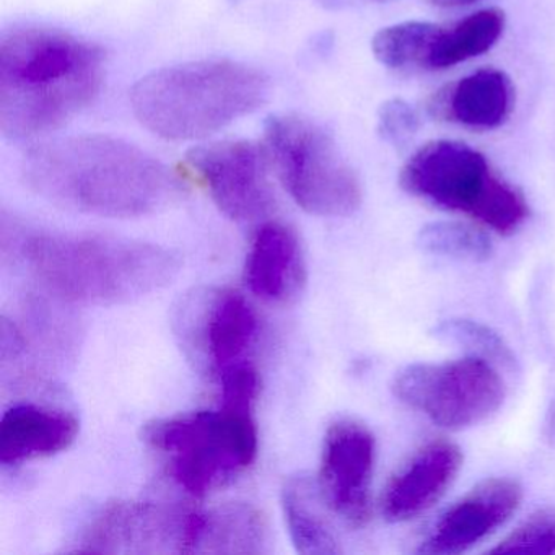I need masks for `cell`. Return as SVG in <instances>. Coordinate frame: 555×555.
<instances>
[{"instance_id":"4","label":"cell","mask_w":555,"mask_h":555,"mask_svg":"<svg viewBox=\"0 0 555 555\" xmlns=\"http://www.w3.org/2000/svg\"><path fill=\"white\" fill-rule=\"evenodd\" d=\"M269 95L261 70L229 60L194 61L142 77L131 106L144 128L167 141L207 138L258 109Z\"/></svg>"},{"instance_id":"26","label":"cell","mask_w":555,"mask_h":555,"mask_svg":"<svg viewBox=\"0 0 555 555\" xmlns=\"http://www.w3.org/2000/svg\"><path fill=\"white\" fill-rule=\"evenodd\" d=\"M418 116L402 99H391L378 109V134L391 145H404L417 132Z\"/></svg>"},{"instance_id":"8","label":"cell","mask_w":555,"mask_h":555,"mask_svg":"<svg viewBox=\"0 0 555 555\" xmlns=\"http://www.w3.org/2000/svg\"><path fill=\"white\" fill-rule=\"evenodd\" d=\"M392 392L438 427L463 430L499 411L506 391L493 362L469 356L405 366L396 375Z\"/></svg>"},{"instance_id":"3","label":"cell","mask_w":555,"mask_h":555,"mask_svg":"<svg viewBox=\"0 0 555 555\" xmlns=\"http://www.w3.org/2000/svg\"><path fill=\"white\" fill-rule=\"evenodd\" d=\"M18 246L34 278L70 304H132L167 287L181 271L175 249L121 236L28 233Z\"/></svg>"},{"instance_id":"12","label":"cell","mask_w":555,"mask_h":555,"mask_svg":"<svg viewBox=\"0 0 555 555\" xmlns=\"http://www.w3.org/2000/svg\"><path fill=\"white\" fill-rule=\"evenodd\" d=\"M522 490L508 477L482 480L435 522L421 552L454 555L469 551L502 528L521 505Z\"/></svg>"},{"instance_id":"20","label":"cell","mask_w":555,"mask_h":555,"mask_svg":"<svg viewBox=\"0 0 555 555\" xmlns=\"http://www.w3.org/2000/svg\"><path fill=\"white\" fill-rule=\"evenodd\" d=\"M318 487L304 474L282 487V508L295 548L304 555L339 554L336 535L318 509Z\"/></svg>"},{"instance_id":"17","label":"cell","mask_w":555,"mask_h":555,"mask_svg":"<svg viewBox=\"0 0 555 555\" xmlns=\"http://www.w3.org/2000/svg\"><path fill=\"white\" fill-rule=\"evenodd\" d=\"M79 430V421L69 412L25 402L12 405L0 422V463L15 466L63 453Z\"/></svg>"},{"instance_id":"1","label":"cell","mask_w":555,"mask_h":555,"mask_svg":"<svg viewBox=\"0 0 555 555\" xmlns=\"http://www.w3.org/2000/svg\"><path fill=\"white\" fill-rule=\"evenodd\" d=\"M24 177L56 206L112 219H134L165 209L181 194L180 181L142 149L86 134L56 139L28 152Z\"/></svg>"},{"instance_id":"18","label":"cell","mask_w":555,"mask_h":555,"mask_svg":"<svg viewBox=\"0 0 555 555\" xmlns=\"http://www.w3.org/2000/svg\"><path fill=\"white\" fill-rule=\"evenodd\" d=\"M269 542L264 516L255 506L230 503L191 513L184 554H266Z\"/></svg>"},{"instance_id":"19","label":"cell","mask_w":555,"mask_h":555,"mask_svg":"<svg viewBox=\"0 0 555 555\" xmlns=\"http://www.w3.org/2000/svg\"><path fill=\"white\" fill-rule=\"evenodd\" d=\"M505 12L490 8L474 12L450 27H438L425 70H447L482 56L505 30Z\"/></svg>"},{"instance_id":"21","label":"cell","mask_w":555,"mask_h":555,"mask_svg":"<svg viewBox=\"0 0 555 555\" xmlns=\"http://www.w3.org/2000/svg\"><path fill=\"white\" fill-rule=\"evenodd\" d=\"M438 27L430 22L412 21L383 28L373 37V56L389 69L425 70Z\"/></svg>"},{"instance_id":"7","label":"cell","mask_w":555,"mask_h":555,"mask_svg":"<svg viewBox=\"0 0 555 555\" xmlns=\"http://www.w3.org/2000/svg\"><path fill=\"white\" fill-rule=\"evenodd\" d=\"M264 138L282 184L301 209L321 217H346L359 209V177L323 128L304 116L272 115Z\"/></svg>"},{"instance_id":"10","label":"cell","mask_w":555,"mask_h":555,"mask_svg":"<svg viewBox=\"0 0 555 555\" xmlns=\"http://www.w3.org/2000/svg\"><path fill=\"white\" fill-rule=\"evenodd\" d=\"M375 457V437L365 425L343 418L327 428L318 489L324 503L356 528L365 526L372 516Z\"/></svg>"},{"instance_id":"5","label":"cell","mask_w":555,"mask_h":555,"mask_svg":"<svg viewBox=\"0 0 555 555\" xmlns=\"http://www.w3.org/2000/svg\"><path fill=\"white\" fill-rule=\"evenodd\" d=\"M399 183L411 196L469 217L499 235L518 232L529 217L521 191L464 142H428L405 162Z\"/></svg>"},{"instance_id":"22","label":"cell","mask_w":555,"mask_h":555,"mask_svg":"<svg viewBox=\"0 0 555 555\" xmlns=\"http://www.w3.org/2000/svg\"><path fill=\"white\" fill-rule=\"evenodd\" d=\"M424 251L461 261H486L492 255V243L482 230L457 222H434L418 233Z\"/></svg>"},{"instance_id":"13","label":"cell","mask_w":555,"mask_h":555,"mask_svg":"<svg viewBox=\"0 0 555 555\" xmlns=\"http://www.w3.org/2000/svg\"><path fill=\"white\" fill-rule=\"evenodd\" d=\"M196 311L183 318V334L193 349L199 350L204 362L220 370L243 362L258 336L259 321L243 295L222 291L196 297Z\"/></svg>"},{"instance_id":"25","label":"cell","mask_w":555,"mask_h":555,"mask_svg":"<svg viewBox=\"0 0 555 555\" xmlns=\"http://www.w3.org/2000/svg\"><path fill=\"white\" fill-rule=\"evenodd\" d=\"M220 382V404L253 411L259 395V373L248 360L233 363L217 373Z\"/></svg>"},{"instance_id":"14","label":"cell","mask_w":555,"mask_h":555,"mask_svg":"<svg viewBox=\"0 0 555 555\" xmlns=\"http://www.w3.org/2000/svg\"><path fill=\"white\" fill-rule=\"evenodd\" d=\"M463 466V453L453 441L431 440L386 483L382 513L388 521L402 522L428 512L450 489Z\"/></svg>"},{"instance_id":"27","label":"cell","mask_w":555,"mask_h":555,"mask_svg":"<svg viewBox=\"0 0 555 555\" xmlns=\"http://www.w3.org/2000/svg\"><path fill=\"white\" fill-rule=\"evenodd\" d=\"M435 8L441 9H457L464 8V5L474 4L477 0H428Z\"/></svg>"},{"instance_id":"11","label":"cell","mask_w":555,"mask_h":555,"mask_svg":"<svg viewBox=\"0 0 555 555\" xmlns=\"http://www.w3.org/2000/svg\"><path fill=\"white\" fill-rule=\"evenodd\" d=\"M191 513L164 503L115 502L83 532L77 551L87 554H184Z\"/></svg>"},{"instance_id":"15","label":"cell","mask_w":555,"mask_h":555,"mask_svg":"<svg viewBox=\"0 0 555 555\" xmlns=\"http://www.w3.org/2000/svg\"><path fill=\"white\" fill-rule=\"evenodd\" d=\"M515 87L508 74L483 67L467 74L428 99L431 118L474 131H492L508 121L515 109Z\"/></svg>"},{"instance_id":"24","label":"cell","mask_w":555,"mask_h":555,"mask_svg":"<svg viewBox=\"0 0 555 555\" xmlns=\"http://www.w3.org/2000/svg\"><path fill=\"white\" fill-rule=\"evenodd\" d=\"M438 336L469 349L473 356L483 357L490 362L512 363L513 356L508 346L499 334L483 324L469 320L444 321L437 327Z\"/></svg>"},{"instance_id":"16","label":"cell","mask_w":555,"mask_h":555,"mask_svg":"<svg viewBox=\"0 0 555 555\" xmlns=\"http://www.w3.org/2000/svg\"><path fill=\"white\" fill-rule=\"evenodd\" d=\"M249 291L274 305L297 300L307 284V262L297 233L268 222L258 230L245 269Z\"/></svg>"},{"instance_id":"2","label":"cell","mask_w":555,"mask_h":555,"mask_svg":"<svg viewBox=\"0 0 555 555\" xmlns=\"http://www.w3.org/2000/svg\"><path fill=\"white\" fill-rule=\"evenodd\" d=\"M96 44L51 28H17L0 41V129L28 139L60 128L93 102L103 79Z\"/></svg>"},{"instance_id":"23","label":"cell","mask_w":555,"mask_h":555,"mask_svg":"<svg viewBox=\"0 0 555 555\" xmlns=\"http://www.w3.org/2000/svg\"><path fill=\"white\" fill-rule=\"evenodd\" d=\"M492 554H555V508L539 509L506 534Z\"/></svg>"},{"instance_id":"6","label":"cell","mask_w":555,"mask_h":555,"mask_svg":"<svg viewBox=\"0 0 555 555\" xmlns=\"http://www.w3.org/2000/svg\"><path fill=\"white\" fill-rule=\"evenodd\" d=\"M142 440L167 457L178 486L204 496L242 476L258 453V428L253 411L220 404L149 422Z\"/></svg>"},{"instance_id":"9","label":"cell","mask_w":555,"mask_h":555,"mask_svg":"<svg viewBox=\"0 0 555 555\" xmlns=\"http://www.w3.org/2000/svg\"><path fill=\"white\" fill-rule=\"evenodd\" d=\"M268 158L253 142L223 141L193 149L186 160L220 212L235 222H255L274 207Z\"/></svg>"}]
</instances>
